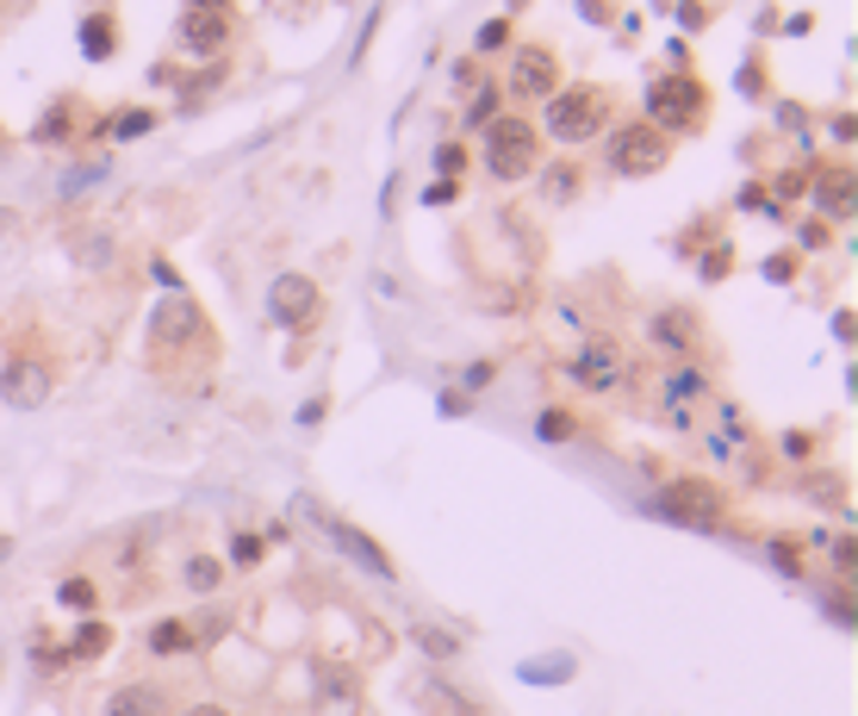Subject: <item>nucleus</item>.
<instances>
[{
  "label": "nucleus",
  "mask_w": 858,
  "mask_h": 716,
  "mask_svg": "<svg viewBox=\"0 0 858 716\" xmlns=\"http://www.w3.org/2000/svg\"><path fill=\"white\" fill-rule=\"evenodd\" d=\"M219 367V331L205 319L188 293H174L150 312V367L174 374V367Z\"/></svg>",
  "instance_id": "obj_1"
},
{
  "label": "nucleus",
  "mask_w": 858,
  "mask_h": 716,
  "mask_svg": "<svg viewBox=\"0 0 858 716\" xmlns=\"http://www.w3.org/2000/svg\"><path fill=\"white\" fill-rule=\"evenodd\" d=\"M616 88H604V81H561L554 94L542 100V138H554V143H592V138H604L609 131V119H616Z\"/></svg>",
  "instance_id": "obj_2"
},
{
  "label": "nucleus",
  "mask_w": 858,
  "mask_h": 716,
  "mask_svg": "<svg viewBox=\"0 0 858 716\" xmlns=\"http://www.w3.org/2000/svg\"><path fill=\"white\" fill-rule=\"evenodd\" d=\"M709 107H716V94H709V81L697 69H666V75L647 81V125H659L666 138L703 131L709 125Z\"/></svg>",
  "instance_id": "obj_3"
},
{
  "label": "nucleus",
  "mask_w": 858,
  "mask_h": 716,
  "mask_svg": "<svg viewBox=\"0 0 858 716\" xmlns=\"http://www.w3.org/2000/svg\"><path fill=\"white\" fill-rule=\"evenodd\" d=\"M480 162L492 181H529L535 169H542V131H535V119H523V112L504 107L492 125H485V143H480Z\"/></svg>",
  "instance_id": "obj_4"
},
{
  "label": "nucleus",
  "mask_w": 858,
  "mask_h": 716,
  "mask_svg": "<svg viewBox=\"0 0 858 716\" xmlns=\"http://www.w3.org/2000/svg\"><path fill=\"white\" fill-rule=\"evenodd\" d=\"M672 157H678V138H666V131L647 125V119H628V125H616V131H609V143H604V169H616L623 181L666 175Z\"/></svg>",
  "instance_id": "obj_5"
},
{
  "label": "nucleus",
  "mask_w": 858,
  "mask_h": 716,
  "mask_svg": "<svg viewBox=\"0 0 858 716\" xmlns=\"http://www.w3.org/2000/svg\"><path fill=\"white\" fill-rule=\"evenodd\" d=\"M566 381H573L578 393H623V386H635V355H628L623 336L597 331L566 355Z\"/></svg>",
  "instance_id": "obj_6"
},
{
  "label": "nucleus",
  "mask_w": 858,
  "mask_h": 716,
  "mask_svg": "<svg viewBox=\"0 0 858 716\" xmlns=\"http://www.w3.org/2000/svg\"><path fill=\"white\" fill-rule=\"evenodd\" d=\"M659 511H666L672 524H728V486L709 474H672L666 486H659Z\"/></svg>",
  "instance_id": "obj_7"
},
{
  "label": "nucleus",
  "mask_w": 858,
  "mask_h": 716,
  "mask_svg": "<svg viewBox=\"0 0 858 716\" xmlns=\"http://www.w3.org/2000/svg\"><path fill=\"white\" fill-rule=\"evenodd\" d=\"M50 393H57V362H50L44 350L7 355V367H0V399H7V405L38 412V405H50Z\"/></svg>",
  "instance_id": "obj_8"
},
{
  "label": "nucleus",
  "mask_w": 858,
  "mask_h": 716,
  "mask_svg": "<svg viewBox=\"0 0 858 716\" xmlns=\"http://www.w3.org/2000/svg\"><path fill=\"white\" fill-rule=\"evenodd\" d=\"M561 88V50L529 38L511 50V100H547Z\"/></svg>",
  "instance_id": "obj_9"
},
{
  "label": "nucleus",
  "mask_w": 858,
  "mask_h": 716,
  "mask_svg": "<svg viewBox=\"0 0 858 716\" xmlns=\"http://www.w3.org/2000/svg\"><path fill=\"white\" fill-rule=\"evenodd\" d=\"M268 312H274V324H286V331H312L317 312H324V293H317L312 274H281V281L268 286Z\"/></svg>",
  "instance_id": "obj_10"
},
{
  "label": "nucleus",
  "mask_w": 858,
  "mask_h": 716,
  "mask_svg": "<svg viewBox=\"0 0 858 716\" xmlns=\"http://www.w3.org/2000/svg\"><path fill=\"white\" fill-rule=\"evenodd\" d=\"M809 200L821 206V219H852V200H858V169L852 162H815V181H809Z\"/></svg>",
  "instance_id": "obj_11"
},
{
  "label": "nucleus",
  "mask_w": 858,
  "mask_h": 716,
  "mask_svg": "<svg viewBox=\"0 0 858 716\" xmlns=\"http://www.w3.org/2000/svg\"><path fill=\"white\" fill-rule=\"evenodd\" d=\"M231 13H181V26H174V38H181V50H193V57H205V63H219L224 50H231Z\"/></svg>",
  "instance_id": "obj_12"
},
{
  "label": "nucleus",
  "mask_w": 858,
  "mask_h": 716,
  "mask_svg": "<svg viewBox=\"0 0 858 716\" xmlns=\"http://www.w3.org/2000/svg\"><path fill=\"white\" fill-rule=\"evenodd\" d=\"M100 716H174V698L157 679H131V685H112Z\"/></svg>",
  "instance_id": "obj_13"
},
{
  "label": "nucleus",
  "mask_w": 858,
  "mask_h": 716,
  "mask_svg": "<svg viewBox=\"0 0 858 716\" xmlns=\"http://www.w3.org/2000/svg\"><path fill=\"white\" fill-rule=\"evenodd\" d=\"M647 331H654V343L672 350V355H697L703 350V324H697L690 305H659L654 319H647Z\"/></svg>",
  "instance_id": "obj_14"
},
{
  "label": "nucleus",
  "mask_w": 858,
  "mask_h": 716,
  "mask_svg": "<svg viewBox=\"0 0 858 716\" xmlns=\"http://www.w3.org/2000/svg\"><path fill=\"white\" fill-rule=\"evenodd\" d=\"M119 50H125V26H119V13H112V7L81 13V57H88V63H112Z\"/></svg>",
  "instance_id": "obj_15"
},
{
  "label": "nucleus",
  "mask_w": 858,
  "mask_h": 716,
  "mask_svg": "<svg viewBox=\"0 0 858 716\" xmlns=\"http://www.w3.org/2000/svg\"><path fill=\"white\" fill-rule=\"evenodd\" d=\"M112 642H119L112 617H81V629L69 636V667H94V660H107Z\"/></svg>",
  "instance_id": "obj_16"
},
{
  "label": "nucleus",
  "mask_w": 858,
  "mask_h": 716,
  "mask_svg": "<svg viewBox=\"0 0 858 716\" xmlns=\"http://www.w3.org/2000/svg\"><path fill=\"white\" fill-rule=\"evenodd\" d=\"M330 536L343 542V548H349V555H355V561H361V567H367V573H380V579H392V573H398V567H392V555H386V548H380L374 536H367V530L343 524V517H330Z\"/></svg>",
  "instance_id": "obj_17"
},
{
  "label": "nucleus",
  "mask_w": 858,
  "mask_h": 716,
  "mask_svg": "<svg viewBox=\"0 0 858 716\" xmlns=\"http://www.w3.org/2000/svg\"><path fill=\"white\" fill-rule=\"evenodd\" d=\"M578 193H585V162H573V157L547 162V175H542V200H547V206H573Z\"/></svg>",
  "instance_id": "obj_18"
},
{
  "label": "nucleus",
  "mask_w": 858,
  "mask_h": 716,
  "mask_svg": "<svg viewBox=\"0 0 858 716\" xmlns=\"http://www.w3.org/2000/svg\"><path fill=\"white\" fill-rule=\"evenodd\" d=\"M157 119H162L157 107H119V112H107V119L94 125V138H112V143H125V138H150V131H157Z\"/></svg>",
  "instance_id": "obj_19"
},
{
  "label": "nucleus",
  "mask_w": 858,
  "mask_h": 716,
  "mask_svg": "<svg viewBox=\"0 0 858 716\" xmlns=\"http://www.w3.org/2000/svg\"><path fill=\"white\" fill-rule=\"evenodd\" d=\"M75 131H81V100L63 94V100H50V107H44V119H38L32 138H38V143H69Z\"/></svg>",
  "instance_id": "obj_20"
},
{
  "label": "nucleus",
  "mask_w": 858,
  "mask_h": 716,
  "mask_svg": "<svg viewBox=\"0 0 858 716\" xmlns=\"http://www.w3.org/2000/svg\"><path fill=\"white\" fill-rule=\"evenodd\" d=\"M535 436H542V443H578L585 424H578L573 405H542V412H535Z\"/></svg>",
  "instance_id": "obj_21"
},
{
  "label": "nucleus",
  "mask_w": 858,
  "mask_h": 716,
  "mask_svg": "<svg viewBox=\"0 0 858 716\" xmlns=\"http://www.w3.org/2000/svg\"><path fill=\"white\" fill-rule=\"evenodd\" d=\"M181 579H188V592H219L224 579H231V567H224L219 555H188V567H181Z\"/></svg>",
  "instance_id": "obj_22"
},
{
  "label": "nucleus",
  "mask_w": 858,
  "mask_h": 716,
  "mask_svg": "<svg viewBox=\"0 0 858 716\" xmlns=\"http://www.w3.org/2000/svg\"><path fill=\"white\" fill-rule=\"evenodd\" d=\"M143 642H150V654H188L193 629L181 617H162V623H150V636H143Z\"/></svg>",
  "instance_id": "obj_23"
},
{
  "label": "nucleus",
  "mask_w": 858,
  "mask_h": 716,
  "mask_svg": "<svg viewBox=\"0 0 858 716\" xmlns=\"http://www.w3.org/2000/svg\"><path fill=\"white\" fill-rule=\"evenodd\" d=\"M57 598H63V605H75L81 617H100V592H94V579H63V586H57Z\"/></svg>",
  "instance_id": "obj_24"
},
{
  "label": "nucleus",
  "mask_w": 858,
  "mask_h": 716,
  "mask_svg": "<svg viewBox=\"0 0 858 716\" xmlns=\"http://www.w3.org/2000/svg\"><path fill=\"white\" fill-rule=\"evenodd\" d=\"M511 38H516V19L498 13V19H485V26H480V38H473V44H480V57H492V50H504Z\"/></svg>",
  "instance_id": "obj_25"
},
{
  "label": "nucleus",
  "mask_w": 858,
  "mask_h": 716,
  "mask_svg": "<svg viewBox=\"0 0 858 716\" xmlns=\"http://www.w3.org/2000/svg\"><path fill=\"white\" fill-rule=\"evenodd\" d=\"M771 561H778L784 573H809V548H803L796 536H778V542H771Z\"/></svg>",
  "instance_id": "obj_26"
},
{
  "label": "nucleus",
  "mask_w": 858,
  "mask_h": 716,
  "mask_svg": "<svg viewBox=\"0 0 858 716\" xmlns=\"http://www.w3.org/2000/svg\"><path fill=\"white\" fill-rule=\"evenodd\" d=\"M262 555H268V542L255 536V530H236V542H231V567H255Z\"/></svg>",
  "instance_id": "obj_27"
},
{
  "label": "nucleus",
  "mask_w": 858,
  "mask_h": 716,
  "mask_svg": "<svg viewBox=\"0 0 858 716\" xmlns=\"http://www.w3.org/2000/svg\"><path fill=\"white\" fill-rule=\"evenodd\" d=\"M809 181H815V162L784 169V175H778V200H803V193H809Z\"/></svg>",
  "instance_id": "obj_28"
},
{
  "label": "nucleus",
  "mask_w": 858,
  "mask_h": 716,
  "mask_svg": "<svg viewBox=\"0 0 858 716\" xmlns=\"http://www.w3.org/2000/svg\"><path fill=\"white\" fill-rule=\"evenodd\" d=\"M498 112H504V94H498V88H480V100L467 107V125H492Z\"/></svg>",
  "instance_id": "obj_29"
},
{
  "label": "nucleus",
  "mask_w": 858,
  "mask_h": 716,
  "mask_svg": "<svg viewBox=\"0 0 858 716\" xmlns=\"http://www.w3.org/2000/svg\"><path fill=\"white\" fill-rule=\"evenodd\" d=\"M784 455H790V462H815V455H821V436H815V430H790V436H784Z\"/></svg>",
  "instance_id": "obj_30"
},
{
  "label": "nucleus",
  "mask_w": 858,
  "mask_h": 716,
  "mask_svg": "<svg viewBox=\"0 0 858 716\" xmlns=\"http://www.w3.org/2000/svg\"><path fill=\"white\" fill-rule=\"evenodd\" d=\"M436 169H442V181H461V175H467V143H442Z\"/></svg>",
  "instance_id": "obj_31"
},
{
  "label": "nucleus",
  "mask_w": 858,
  "mask_h": 716,
  "mask_svg": "<svg viewBox=\"0 0 858 716\" xmlns=\"http://www.w3.org/2000/svg\"><path fill=\"white\" fill-rule=\"evenodd\" d=\"M174 716H236V710H231L224 698H193V704H181Z\"/></svg>",
  "instance_id": "obj_32"
},
{
  "label": "nucleus",
  "mask_w": 858,
  "mask_h": 716,
  "mask_svg": "<svg viewBox=\"0 0 858 716\" xmlns=\"http://www.w3.org/2000/svg\"><path fill=\"white\" fill-rule=\"evenodd\" d=\"M858 567V542L852 536H834V573H852Z\"/></svg>",
  "instance_id": "obj_33"
},
{
  "label": "nucleus",
  "mask_w": 858,
  "mask_h": 716,
  "mask_svg": "<svg viewBox=\"0 0 858 716\" xmlns=\"http://www.w3.org/2000/svg\"><path fill=\"white\" fill-rule=\"evenodd\" d=\"M728 262H734V250H728V243H716V250L703 255V274H709V281H721V274H728Z\"/></svg>",
  "instance_id": "obj_34"
},
{
  "label": "nucleus",
  "mask_w": 858,
  "mask_h": 716,
  "mask_svg": "<svg viewBox=\"0 0 858 716\" xmlns=\"http://www.w3.org/2000/svg\"><path fill=\"white\" fill-rule=\"evenodd\" d=\"M529 679H573V660H566V654H561V660H535Z\"/></svg>",
  "instance_id": "obj_35"
},
{
  "label": "nucleus",
  "mask_w": 858,
  "mask_h": 716,
  "mask_svg": "<svg viewBox=\"0 0 858 716\" xmlns=\"http://www.w3.org/2000/svg\"><path fill=\"white\" fill-rule=\"evenodd\" d=\"M678 19H685V32H703V26H709V7H703V0H685V7H678Z\"/></svg>",
  "instance_id": "obj_36"
},
{
  "label": "nucleus",
  "mask_w": 858,
  "mask_h": 716,
  "mask_svg": "<svg viewBox=\"0 0 858 716\" xmlns=\"http://www.w3.org/2000/svg\"><path fill=\"white\" fill-rule=\"evenodd\" d=\"M765 281H796V255H771V262H765Z\"/></svg>",
  "instance_id": "obj_37"
},
{
  "label": "nucleus",
  "mask_w": 858,
  "mask_h": 716,
  "mask_svg": "<svg viewBox=\"0 0 858 716\" xmlns=\"http://www.w3.org/2000/svg\"><path fill=\"white\" fill-rule=\"evenodd\" d=\"M454 88H461V94H473V88H480V63H454Z\"/></svg>",
  "instance_id": "obj_38"
},
{
  "label": "nucleus",
  "mask_w": 858,
  "mask_h": 716,
  "mask_svg": "<svg viewBox=\"0 0 858 716\" xmlns=\"http://www.w3.org/2000/svg\"><path fill=\"white\" fill-rule=\"evenodd\" d=\"M454 193H461V181H436V188H430V193H423V200H430V206H448V200H454Z\"/></svg>",
  "instance_id": "obj_39"
},
{
  "label": "nucleus",
  "mask_w": 858,
  "mask_h": 716,
  "mask_svg": "<svg viewBox=\"0 0 858 716\" xmlns=\"http://www.w3.org/2000/svg\"><path fill=\"white\" fill-rule=\"evenodd\" d=\"M827 238H834L827 224H803V250H827Z\"/></svg>",
  "instance_id": "obj_40"
},
{
  "label": "nucleus",
  "mask_w": 858,
  "mask_h": 716,
  "mask_svg": "<svg viewBox=\"0 0 858 716\" xmlns=\"http://www.w3.org/2000/svg\"><path fill=\"white\" fill-rule=\"evenodd\" d=\"M740 88H747V94H765V63H747V75H740Z\"/></svg>",
  "instance_id": "obj_41"
},
{
  "label": "nucleus",
  "mask_w": 858,
  "mask_h": 716,
  "mask_svg": "<svg viewBox=\"0 0 858 716\" xmlns=\"http://www.w3.org/2000/svg\"><path fill=\"white\" fill-rule=\"evenodd\" d=\"M188 7H193V13H231L236 0H188Z\"/></svg>",
  "instance_id": "obj_42"
},
{
  "label": "nucleus",
  "mask_w": 858,
  "mask_h": 716,
  "mask_svg": "<svg viewBox=\"0 0 858 716\" xmlns=\"http://www.w3.org/2000/svg\"><path fill=\"white\" fill-rule=\"evenodd\" d=\"M585 13H592V26H609V7H604V0H585Z\"/></svg>",
  "instance_id": "obj_43"
},
{
  "label": "nucleus",
  "mask_w": 858,
  "mask_h": 716,
  "mask_svg": "<svg viewBox=\"0 0 858 716\" xmlns=\"http://www.w3.org/2000/svg\"><path fill=\"white\" fill-rule=\"evenodd\" d=\"M7 7H19V0H7Z\"/></svg>",
  "instance_id": "obj_44"
},
{
  "label": "nucleus",
  "mask_w": 858,
  "mask_h": 716,
  "mask_svg": "<svg viewBox=\"0 0 858 716\" xmlns=\"http://www.w3.org/2000/svg\"><path fill=\"white\" fill-rule=\"evenodd\" d=\"M0 143H7V138H0Z\"/></svg>",
  "instance_id": "obj_45"
}]
</instances>
